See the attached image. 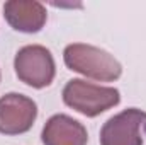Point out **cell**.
Wrapping results in <instances>:
<instances>
[{
  "label": "cell",
  "instance_id": "cell-1",
  "mask_svg": "<svg viewBox=\"0 0 146 145\" xmlns=\"http://www.w3.org/2000/svg\"><path fill=\"white\" fill-rule=\"evenodd\" d=\"M65 65L88 79L100 82H114L122 75V65L110 55L109 51L87 44V43H72L63 51Z\"/></svg>",
  "mask_w": 146,
  "mask_h": 145
},
{
  "label": "cell",
  "instance_id": "cell-2",
  "mask_svg": "<svg viewBox=\"0 0 146 145\" xmlns=\"http://www.w3.org/2000/svg\"><path fill=\"white\" fill-rule=\"evenodd\" d=\"M63 101L76 113L87 118H95L117 106L121 103V92L115 87H104L82 79H72L63 87Z\"/></svg>",
  "mask_w": 146,
  "mask_h": 145
},
{
  "label": "cell",
  "instance_id": "cell-3",
  "mask_svg": "<svg viewBox=\"0 0 146 145\" xmlns=\"http://www.w3.org/2000/svg\"><path fill=\"white\" fill-rule=\"evenodd\" d=\"M14 68L21 82L34 89L48 87L56 75L51 51L41 44L22 46L14 58Z\"/></svg>",
  "mask_w": 146,
  "mask_h": 145
},
{
  "label": "cell",
  "instance_id": "cell-4",
  "mask_svg": "<svg viewBox=\"0 0 146 145\" xmlns=\"http://www.w3.org/2000/svg\"><path fill=\"white\" fill-rule=\"evenodd\" d=\"M146 137V111L124 109L109 118L100 130V145H143Z\"/></svg>",
  "mask_w": 146,
  "mask_h": 145
},
{
  "label": "cell",
  "instance_id": "cell-5",
  "mask_svg": "<svg viewBox=\"0 0 146 145\" xmlns=\"http://www.w3.org/2000/svg\"><path fill=\"white\" fill-rule=\"evenodd\" d=\"M37 118L36 103L19 92H9L0 97V133L22 135L29 132Z\"/></svg>",
  "mask_w": 146,
  "mask_h": 145
},
{
  "label": "cell",
  "instance_id": "cell-6",
  "mask_svg": "<svg viewBox=\"0 0 146 145\" xmlns=\"http://www.w3.org/2000/svg\"><path fill=\"white\" fill-rule=\"evenodd\" d=\"M3 17L19 33H39L48 19L46 7L36 0H10L3 5Z\"/></svg>",
  "mask_w": 146,
  "mask_h": 145
},
{
  "label": "cell",
  "instance_id": "cell-7",
  "mask_svg": "<svg viewBox=\"0 0 146 145\" xmlns=\"http://www.w3.org/2000/svg\"><path fill=\"white\" fill-rule=\"evenodd\" d=\"M44 145H87V128L68 114L51 116L41 133Z\"/></svg>",
  "mask_w": 146,
  "mask_h": 145
}]
</instances>
